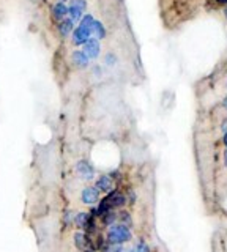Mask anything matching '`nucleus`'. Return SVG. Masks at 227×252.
Returning <instances> with one entry per match:
<instances>
[{
	"label": "nucleus",
	"instance_id": "f257e3e1",
	"mask_svg": "<svg viewBox=\"0 0 227 252\" xmlns=\"http://www.w3.org/2000/svg\"><path fill=\"white\" fill-rule=\"evenodd\" d=\"M93 22H95V19H93L90 14L84 16V19L81 21L79 27H77L74 30V33H73V44L74 46H84L92 38Z\"/></svg>",
	"mask_w": 227,
	"mask_h": 252
},
{
	"label": "nucleus",
	"instance_id": "f03ea898",
	"mask_svg": "<svg viewBox=\"0 0 227 252\" xmlns=\"http://www.w3.org/2000/svg\"><path fill=\"white\" fill-rule=\"evenodd\" d=\"M132 238V233L130 230V227L123 225V224H114L109 227V230L106 233V240L111 243L117 244H125Z\"/></svg>",
	"mask_w": 227,
	"mask_h": 252
},
{
	"label": "nucleus",
	"instance_id": "7ed1b4c3",
	"mask_svg": "<svg viewBox=\"0 0 227 252\" xmlns=\"http://www.w3.org/2000/svg\"><path fill=\"white\" fill-rule=\"evenodd\" d=\"M74 224L77 228L85 232H95V218H93L90 213H77L74 215Z\"/></svg>",
	"mask_w": 227,
	"mask_h": 252
},
{
	"label": "nucleus",
	"instance_id": "20e7f679",
	"mask_svg": "<svg viewBox=\"0 0 227 252\" xmlns=\"http://www.w3.org/2000/svg\"><path fill=\"white\" fill-rule=\"evenodd\" d=\"M74 244L79 249V252H97L95 244L92 243L89 235L85 232H76L74 233Z\"/></svg>",
	"mask_w": 227,
	"mask_h": 252
},
{
	"label": "nucleus",
	"instance_id": "39448f33",
	"mask_svg": "<svg viewBox=\"0 0 227 252\" xmlns=\"http://www.w3.org/2000/svg\"><path fill=\"white\" fill-rule=\"evenodd\" d=\"M76 175L84 181H90L95 178V167L85 159H81L76 164Z\"/></svg>",
	"mask_w": 227,
	"mask_h": 252
},
{
	"label": "nucleus",
	"instance_id": "423d86ee",
	"mask_svg": "<svg viewBox=\"0 0 227 252\" xmlns=\"http://www.w3.org/2000/svg\"><path fill=\"white\" fill-rule=\"evenodd\" d=\"M85 8H87V2L85 0H71V3L68 6V19H71L73 22L79 21L82 18Z\"/></svg>",
	"mask_w": 227,
	"mask_h": 252
},
{
	"label": "nucleus",
	"instance_id": "0eeeda50",
	"mask_svg": "<svg viewBox=\"0 0 227 252\" xmlns=\"http://www.w3.org/2000/svg\"><path fill=\"white\" fill-rule=\"evenodd\" d=\"M99 191L95 188V186H87L82 189L81 192V200L84 205H90V207H93L95 203L99 202Z\"/></svg>",
	"mask_w": 227,
	"mask_h": 252
},
{
	"label": "nucleus",
	"instance_id": "6e6552de",
	"mask_svg": "<svg viewBox=\"0 0 227 252\" xmlns=\"http://www.w3.org/2000/svg\"><path fill=\"white\" fill-rule=\"evenodd\" d=\"M99 51H101V46H99V41L95 38H90L87 43L84 44V49L82 52L87 55L89 60H95L99 57Z\"/></svg>",
	"mask_w": 227,
	"mask_h": 252
},
{
	"label": "nucleus",
	"instance_id": "1a4fd4ad",
	"mask_svg": "<svg viewBox=\"0 0 227 252\" xmlns=\"http://www.w3.org/2000/svg\"><path fill=\"white\" fill-rule=\"evenodd\" d=\"M51 16L57 24L62 22L65 18H68V6L62 2H56L52 6V10H51Z\"/></svg>",
	"mask_w": 227,
	"mask_h": 252
},
{
	"label": "nucleus",
	"instance_id": "9d476101",
	"mask_svg": "<svg viewBox=\"0 0 227 252\" xmlns=\"http://www.w3.org/2000/svg\"><path fill=\"white\" fill-rule=\"evenodd\" d=\"M95 188L98 189L99 192H104V194H109L111 191H114V180H112V177H109V175L99 177L97 180V183H95Z\"/></svg>",
	"mask_w": 227,
	"mask_h": 252
},
{
	"label": "nucleus",
	"instance_id": "9b49d317",
	"mask_svg": "<svg viewBox=\"0 0 227 252\" xmlns=\"http://www.w3.org/2000/svg\"><path fill=\"white\" fill-rule=\"evenodd\" d=\"M95 248L101 252H123V244L111 243V241L103 240V238H99V241Z\"/></svg>",
	"mask_w": 227,
	"mask_h": 252
},
{
	"label": "nucleus",
	"instance_id": "f8f14e48",
	"mask_svg": "<svg viewBox=\"0 0 227 252\" xmlns=\"http://www.w3.org/2000/svg\"><path fill=\"white\" fill-rule=\"evenodd\" d=\"M71 62H73V65H74L76 68H79V69L87 68V66H89V63H90L89 57H87V55H85L82 51H74V52L71 54Z\"/></svg>",
	"mask_w": 227,
	"mask_h": 252
},
{
	"label": "nucleus",
	"instance_id": "ddd939ff",
	"mask_svg": "<svg viewBox=\"0 0 227 252\" xmlns=\"http://www.w3.org/2000/svg\"><path fill=\"white\" fill-rule=\"evenodd\" d=\"M73 27H74V22L71 19H68V18H65L62 22H59V26H57L62 36H68L69 33H71Z\"/></svg>",
	"mask_w": 227,
	"mask_h": 252
},
{
	"label": "nucleus",
	"instance_id": "4468645a",
	"mask_svg": "<svg viewBox=\"0 0 227 252\" xmlns=\"http://www.w3.org/2000/svg\"><path fill=\"white\" fill-rule=\"evenodd\" d=\"M92 36H95V39H103V38L106 36V30H104V26H103V24L98 22V21L93 22Z\"/></svg>",
	"mask_w": 227,
	"mask_h": 252
},
{
	"label": "nucleus",
	"instance_id": "2eb2a0df",
	"mask_svg": "<svg viewBox=\"0 0 227 252\" xmlns=\"http://www.w3.org/2000/svg\"><path fill=\"white\" fill-rule=\"evenodd\" d=\"M101 218V220H103V224L104 225H114L115 224V220H117V213L114 211V210H111V211H106L104 215H101L99 216Z\"/></svg>",
	"mask_w": 227,
	"mask_h": 252
},
{
	"label": "nucleus",
	"instance_id": "dca6fc26",
	"mask_svg": "<svg viewBox=\"0 0 227 252\" xmlns=\"http://www.w3.org/2000/svg\"><path fill=\"white\" fill-rule=\"evenodd\" d=\"M117 219L120 220V224L127 225V227H130V225L132 224V220H131V215H130L128 211H120L119 215H117Z\"/></svg>",
	"mask_w": 227,
	"mask_h": 252
},
{
	"label": "nucleus",
	"instance_id": "f3484780",
	"mask_svg": "<svg viewBox=\"0 0 227 252\" xmlns=\"http://www.w3.org/2000/svg\"><path fill=\"white\" fill-rule=\"evenodd\" d=\"M130 252H150V248H148V244L145 241H139Z\"/></svg>",
	"mask_w": 227,
	"mask_h": 252
},
{
	"label": "nucleus",
	"instance_id": "a211bd4d",
	"mask_svg": "<svg viewBox=\"0 0 227 252\" xmlns=\"http://www.w3.org/2000/svg\"><path fill=\"white\" fill-rule=\"evenodd\" d=\"M106 62H107V65H114L115 57H114V55H107V57H106Z\"/></svg>",
	"mask_w": 227,
	"mask_h": 252
},
{
	"label": "nucleus",
	"instance_id": "6ab92c4d",
	"mask_svg": "<svg viewBox=\"0 0 227 252\" xmlns=\"http://www.w3.org/2000/svg\"><path fill=\"white\" fill-rule=\"evenodd\" d=\"M223 131H224V132H227V120L223 123Z\"/></svg>",
	"mask_w": 227,
	"mask_h": 252
},
{
	"label": "nucleus",
	"instance_id": "aec40b11",
	"mask_svg": "<svg viewBox=\"0 0 227 252\" xmlns=\"http://www.w3.org/2000/svg\"><path fill=\"white\" fill-rule=\"evenodd\" d=\"M223 142H224V145L227 147V132H224V139H223Z\"/></svg>",
	"mask_w": 227,
	"mask_h": 252
},
{
	"label": "nucleus",
	"instance_id": "412c9836",
	"mask_svg": "<svg viewBox=\"0 0 227 252\" xmlns=\"http://www.w3.org/2000/svg\"><path fill=\"white\" fill-rule=\"evenodd\" d=\"M224 164L227 165V150H226V153H224Z\"/></svg>",
	"mask_w": 227,
	"mask_h": 252
},
{
	"label": "nucleus",
	"instance_id": "4be33fe9",
	"mask_svg": "<svg viewBox=\"0 0 227 252\" xmlns=\"http://www.w3.org/2000/svg\"><path fill=\"white\" fill-rule=\"evenodd\" d=\"M216 2H219V3H227V0H216Z\"/></svg>",
	"mask_w": 227,
	"mask_h": 252
},
{
	"label": "nucleus",
	"instance_id": "5701e85b",
	"mask_svg": "<svg viewBox=\"0 0 227 252\" xmlns=\"http://www.w3.org/2000/svg\"><path fill=\"white\" fill-rule=\"evenodd\" d=\"M226 18H227V8H226Z\"/></svg>",
	"mask_w": 227,
	"mask_h": 252
},
{
	"label": "nucleus",
	"instance_id": "b1692460",
	"mask_svg": "<svg viewBox=\"0 0 227 252\" xmlns=\"http://www.w3.org/2000/svg\"><path fill=\"white\" fill-rule=\"evenodd\" d=\"M226 106H227V104H226Z\"/></svg>",
	"mask_w": 227,
	"mask_h": 252
}]
</instances>
